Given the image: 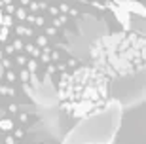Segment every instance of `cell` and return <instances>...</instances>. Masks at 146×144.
<instances>
[{
  "instance_id": "1",
  "label": "cell",
  "mask_w": 146,
  "mask_h": 144,
  "mask_svg": "<svg viewBox=\"0 0 146 144\" xmlns=\"http://www.w3.org/2000/svg\"><path fill=\"white\" fill-rule=\"evenodd\" d=\"M57 106L76 119L95 116L108 106L110 78L91 64H80L61 76L57 86Z\"/></svg>"
},
{
  "instance_id": "2",
  "label": "cell",
  "mask_w": 146,
  "mask_h": 144,
  "mask_svg": "<svg viewBox=\"0 0 146 144\" xmlns=\"http://www.w3.org/2000/svg\"><path fill=\"white\" fill-rule=\"evenodd\" d=\"M91 61L110 80L142 74L146 64V40L142 31H119L101 34L91 44Z\"/></svg>"
},
{
  "instance_id": "3",
  "label": "cell",
  "mask_w": 146,
  "mask_h": 144,
  "mask_svg": "<svg viewBox=\"0 0 146 144\" xmlns=\"http://www.w3.org/2000/svg\"><path fill=\"white\" fill-rule=\"evenodd\" d=\"M119 119L121 106L118 101H110L108 106L99 114L80 119L78 125L65 137L63 144H112Z\"/></svg>"
},
{
  "instance_id": "4",
  "label": "cell",
  "mask_w": 146,
  "mask_h": 144,
  "mask_svg": "<svg viewBox=\"0 0 146 144\" xmlns=\"http://www.w3.org/2000/svg\"><path fill=\"white\" fill-rule=\"evenodd\" d=\"M27 93L42 106L57 104V91H55L53 84L49 82V78H46L44 82H36V78H33V82L27 86Z\"/></svg>"
},
{
  "instance_id": "5",
  "label": "cell",
  "mask_w": 146,
  "mask_h": 144,
  "mask_svg": "<svg viewBox=\"0 0 146 144\" xmlns=\"http://www.w3.org/2000/svg\"><path fill=\"white\" fill-rule=\"evenodd\" d=\"M11 15L0 6V44L6 42L10 38V31H11Z\"/></svg>"
}]
</instances>
